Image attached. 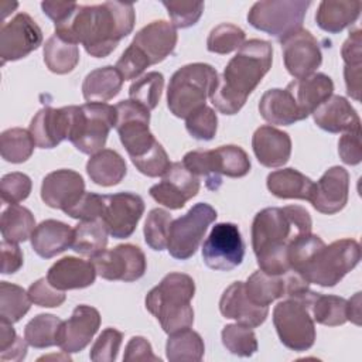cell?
<instances>
[{
	"label": "cell",
	"mask_w": 362,
	"mask_h": 362,
	"mask_svg": "<svg viewBox=\"0 0 362 362\" xmlns=\"http://www.w3.org/2000/svg\"><path fill=\"white\" fill-rule=\"evenodd\" d=\"M219 75L216 69L204 62H194L178 68L167 88V106L170 112L181 119L189 116L194 110L205 106L218 85Z\"/></svg>",
	"instance_id": "cell-5"
},
{
	"label": "cell",
	"mask_w": 362,
	"mask_h": 362,
	"mask_svg": "<svg viewBox=\"0 0 362 362\" xmlns=\"http://www.w3.org/2000/svg\"><path fill=\"white\" fill-rule=\"evenodd\" d=\"M361 8L359 0H322L315 13V23L322 31L337 34L358 20Z\"/></svg>",
	"instance_id": "cell-32"
},
{
	"label": "cell",
	"mask_w": 362,
	"mask_h": 362,
	"mask_svg": "<svg viewBox=\"0 0 362 362\" xmlns=\"http://www.w3.org/2000/svg\"><path fill=\"white\" fill-rule=\"evenodd\" d=\"M219 311L225 318L235 320L250 328L262 325L267 315L269 307L257 305L246 296L245 283L235 281L223 293L219 300Z\"/></svg>",
	"instance_id": "cell-25"
},
{
	"label": "cell",
	"mask_w": 362,
	"mask_h": 362,
	"mask_svg": "<svg viewBox=\"0 0 362 362\" xmlns=\"http://www.w3.org/2000/svg\"><path fill=\"white\" fill-rule=\"evenodd\" d=\"M362 31L359 28L349 33L348 38L342 44L341 55L345 62L344 78L346 93L361 100V76H362Z\"/></svg>",
	"instance_id": "cell-36"
},
{
	"label": "cell",
	"mask_w": 362,
	"mask_h": 362,
	"mask_svg": "<svg viewBox=\"0 0 362 362\" xmlns=\"http://www.w3.org/2000/svg\"><path fill=\"white\" fill-rule=\"evenodd\" d=\"M35 141L30 130L21 127L7 129L0 136V153L1 157L13 164L27 161L35 147Z\"/></svg>",
	"instance_id": "cell-41"
},
{
	"label": "cell",
	"mask_w": 362,
	"mask_h": 362,
	"mask_svg": "<svg viewBox=\"0 0 362 362\" xmlns=\"http://www.w3.org/2000/svg\"><path fill=\"white\" fill-rule=\"evenodd\" d=\"M99 327L100 314L96 308L86 304L76 305L72 315L66 321H62L57 337V345L64 354L81 352L92 341Z\"/></svg>",
	"instance_id": "cell-20"
},
{
	"label": "cell",
	"mask_w": 362,
	"mask_h": 362,
	"mask_svg": "<svg viewBox=\"0 0 362 362\" xmlns=\"http://www.w3.org/2000/svg\"><path fill=\"white\" fill-rule=\"evenodd\" d=\"M28 342L20 338L13 328V324L0 318V359L1 361H23L27 355Z\"/></svg>",
	"instance_id": "cell-51"
},
{
	"label": "cell",
	"mask_w": 362,
	"mask_h": 362,
	"mask_svg": "<svg viewBox=\"0 0 362 362\" xmlns=\"http://www.w3.org/2000/svg\"><path fill=\"white\" fill-rule=\"evenodd\" d=\"M252 148L257 161L267 168L284 165L291 156V139L288 133L264 124L252 136Z\"/></svg>",
	"instance_id": "cell-26"
},
{
	"label": "cell",
	"mask_w": 362,
	"mask_h": 362,
	"mask_svg": "<svg viewBox=\"0 0 362 362\" xmlns=\"http://www.w3.org/2000/svg\"><path fill=\"white\" fill-rule=\"evenodd\" d=\"M361 246L355 239H339L320 246L310 259L297 270L308 284L334 287L345 274L358 266Z\"/></svg>",
	"instance_id": "cell-6"
},
{
	"label": "cell",
	"mask_w": 362,
	"mask_h": 362,
	"mask_svg": "<svg viewBox=\"0 0 362 362\" xmlns=\"http://www.w3.org/2000/svg\"><path fill=\"white\" fill-rule=\"evenodd\" d=\"M27 293H28L31 303H34L38 307H48V308L59 307L66 298L65 291L55 288L48 281L47 277H42V279H38L37 281H34L28 287Z\"/></svg>",
	"instance_id": "cell-56"
},
{
	"label": "cell",
	"mask_w": 362,
	"mask_h": 362,
	"mask_svg": "<svg viewBox=\"0 0 362 362\" xmlns=\"http://www.w3.org/2000/svg\"><path fill=\"white\" fill-rule=\"evenodd\" d=\"M305 290H308V281L294 270L270 274L259 269L245 283V291L250 301L263 307H269L277 298L300 296Z\"/></svg>",
	"instance_id": "cell-15"
},
{
	"label": "cell",
	"mask_w": 362,
	"mask_h": 362,
	"mask_svg": "<svg viewBox=\"0 0 362 362\" xmlns=\"http://www.w3.org/2000/svg\"><path fill=\"white\" fill-rule=\"evenodd\" d=\"M123 76L116 66L106 65L90 71L82 82V95L86 102L106 103L119 95L123 85Z\"/></svg>",
	"instance_id": "cell-33"
},
{
	"label": "cell",
	"mask_w": 362,
	"mask_h": 362,
	"mask_svg": "<svg viewBox=\"0 0 362 362\" xmlns=\"http://www.w3.org/2000/svg\"><path fill=\"white\" fill-rule=\"evenodd\" d=\"M47 279L55 288L62 291L85 288L95 283L96 269L89 260L65 256L48 269Z\"/></svg>",
	"instance_id": "cell-28"
},
{
	"label": "cell",
	"mask_w": 362,
	"mask_h": 362,
	"mask_svg": "<svg viewBox=\"0 0 362 362\" xmlns=\"http://www.w3.org/2000/svg\"><path fill=\"white\" fill-rule=\"evenodd\" d=\"M308 211L300 205L264 208L252 222V247L259 269L270 274L290 272L288 249L301 236L311 233Z\"/></svg>",
	"instance_id": "cell-2"
},
{
	"label": "cell",
	"mask_w": 362,
	"mask_h": 362,
	"mask_svg": "<svg viewBox=\"0 0 362 362\" xmlns=\"http://www.w3.org/2000/svg\"><path fill=\"white\" fill-rule=\"evenodd\" d=\"M216 216V211L209 204L198 202L185 215L173 219L168 233V253L178 260H187L195 255L208 226Z\"/></svg>",
	"instance_id": "cell-11"
},
{
	"label": "cell",
	"mask_w": 362,
	"mask_h": 362,
	"mask_svg": "<svg viewBox=\"0 0 362 362\" xmlns=\"http://www.w3.org/2000/svg\"><path fill=\"white\" fill-rule=\"evenodd\" d=\"M115 127L130 160L147 154L157 143L154 134L148 129L150 110L132 99L120 100L115 105Z\"/></svg>",
	"instance_id": "cell-12"
},
{
	"label": "cell",
	"mask_w": 362,
	"mask_h": 362,
	"mask_svg": "<svg viewBox=\"0 0 362 362\" xmlns=\"http://www.w3.org/2000/svg\"><path fill=\"white\" fill-rule=\"evenodd\" d=\"M164 76L157 71L147 72L141 78H137L129 88V99L140 103L148 110H153L163 93Z\"/></svg>",
	"instance_id": "cell-45"
},
{
	"label": "cell",
	"mask_w": 362,
	"mask_h": 362,
	"mask_svg": "<svg viewBox=\"0 0 362 362\" xmlns=\"http://www.w3.org/2000/svg\"><path fill=\"white\" fill-rule=\"evenodd\" d=\"M267 189L281 199L310 201L314 182L296 168L276 170L267 175Z\"/></svg>",
	"instance_id": "cell-34"
},
{
	"label": "cell",
	"mask_w": 362,
	"mask_h": 362,
	"mask_svg": "<svg viewBox=\"0 0 362 362\" xmlns=\"http://www.w3.org/2000/svg\"><path fill=\"white\" fill-rule=\"evenodd\" d=\"M31 178L24 173H8L1 177L0 195L10 205L24 201L31 192Z\"/></svg>",
	"instance_id": "cell-53"
},
{
	"label": "cell",
	"mask_w": 362,
	"mask_h": 362,
	"mask_svg": "<svg viewBox=\"0 0 362 362\" xmlns=\"http://www.w3.org/2000/svg\"><path fill=\"white\" fill-rule=\"evenodd\" d=\"M204 339L189 328L168 335L165 355L171 362H198L204 358Z\"/></svg>",
	"instance_id": "cell-38"
},
{
	"label": "cell",
	"mask_w": 362,
	"mask_h": 362,
	"mask_svg": "<svg viewBox=\"0 0 362 362\" xmlns=\"http://www.w3.org/2000/svg\"><path fill=\"white\" fill-rule=\"evenodd\" d=\"M132 163L141 174L147 177H163L171 167L168 154L158 141L147 154L139 158H133Z\"/></svg>",
	"instance_id": "cell-54"
},
{
	"label": "cell",
	"mask_w": 362,
	"mask_h": 362,
	"mask_svg": "<svg viewBox=\"0 0 362 362\" xmlns=\"http://www.w3.org/2000/svg\"><path fill=\"white\" fill-rule=\"evenodd\" d=\"M35 229V218L30 209L18 204L8 205L0 218L3 239L10 242H24L31 238Z\"/></svg>",
	"instance_id": "cell-40"
},
{
	"label": "cell",
	"mask_w": 362,
	"mask_h": 362,
	"mask_svg": "<svg viewBox=\"0 0 362 362\" xmlns=\"http://www.w3.org/2000/svg\"><path fill=\"white\" fill-rule=\"evenodd\" d=\"M177 28L165 21L156 20L144 25L129 44L147 64L156 65L173 54L177 45Z\"/></svg>",
	"instance_id": "cell-21"
},
{
	"label": "cell",
	"mask_w": 362,
	"mask_h": 362,
	"mask_svg": "<svg viewBox=\"0 0 362 362\" xmlns=\"http://www.w3.org/2000/svg\"><path fill=\"white\" fill-rule=\"evenodd\" d=\"M245 257V242L238 225L219 222L212 226L202 245L204 263L214 270L229 272Z\"/></svg>",
	"instance_id": "cell-13"
},
{
	"label": "cell",
	"mask_w": 362,
	"mask_h": 362,
	"mask_svg": "<svg viewBox=\"0 0 362 362\" xmlns=\"http://www.w3.org/2000/svg\"><path fill=\"white\" fill-rule=\"evenodd\" d=\"M1 273L13 274L23 266V252L16 242L3 239L1 245Z\"/></svg>",
	"instance_id": "cell-59"
},
{
	"label": "cell",
	"mask_w": 362,
	"mask_h": 362,
	"mask_svg": "<svg viewBox=\"0 0 362 362\" xmlns=\"http://www.w3.org/2000/svg\"><path fill=\"white\" fill-rule=\"evenodd\" d=\"M72 120L68 140L83 154L103 150L109 132L116 124V109L109 103L88 102L71 105Z\"/></svg>",
	"instance_id": "cell-9"
},
{
	"label": "cell",
	"mask_w": 362,
	"mask_h": 362,
	"mask_svg": "<svg viewBox=\"0 0 362 362\" xmlns=\"http://www.w3.org/2000/svg\"><path fill=\"white\" fill-rule=\"evenodd\" d=\"M44 62L47 68L58 75L69 74L79 62V48L52 34L44 44Z\"/></svg>",
	"instance_id": "cell-39"
},
{
	"label": "cell",
	"mask_w": 362,
	"mask_h": 362,
	"mask_svg": "<svg viewBox=\"0 0 362 362\" xmlns=\"http://www.w3.org/2000/svg\"><path fill=\"white\" fill-rule=\"evenodd\" d=\"M349 174L344 167L334 165L314 182L310 198L311 205L321 214L334 215L342 211L348 202Z\"/></svg>",
	"instance_id": "cell-22"
},
{
	"label": "cell",
	"mask_w": 362,
	"mask_h": 362,
	"mask_svg": "<svg viewBox=\"0 0 362 362\" xmlns=\"http://www.w3.org/2000/svg\"><path fill=\"white\" fill-rule=\"evenodd\" d=\"M315 291L310 288L298 297H286L273 310V324L280 342L296 352L308 351L315 342V325L310 304Z\"/></svg>",
	"instance_id": "cell-7"
},
{
	"label": "cell",
	"mask_w": 362,
	"mask_h": 362,
	"mask_svg": "<svg viewBox=\"0 0 362 362\" xmlns=\"http://www.w3.org/2000/svg\"><path fill=\"white\" fill-rule=\"evenodd\" d=\"M31 300L28 293L8 281L0 283V318L11 324L18 322L30 310Z\"/></svg>",
	"instance_id": "cell-44"
},
{
	"label": "cell",
	"mask_w": 362,
	"mask_h": 362,
	"mask_svg": "<svg viewBox=\"0 0 362 362\" xmlns=\"http://www.w3.org/2000/svg\"><path fill=\"white\" fill-rule=\"evenodd\" d=\"M310 6L308 0L256 1L247 13V21L253 28L283 41L301 28Z\"/></svg>",
	"instance_id": "cell-10"
},
{
	"label": "cell",
	"mask_w": 362,
	"mask_h": 362,
	"mask_svg": "<svg viewBox=\"0 0 362 362\" xmlns=\"http://www.w3.org/2000/svg\"><path fill=\"white\" fill-rule=\"evenodd\" d=\"M272 61L273 47L269 41L257 38L245 41L229 59L209 96L215 109L229 116L238 113L272 68Z\"/></svg>",
	"instance_id": "cell-3"
},
{
	"label": "cell",
	"mask_w": 362,
	"mask_h": 362,
	"mask_svg": "<svg viewBox=\"0 0 362 362\" xmlns=\"http://www.w3.org/2000/svg\"><path fill=\"white\" fill-rule=\"evenodd\" d=\"M184 167L194 175L204 177L211 191L222 184V175L230 178L245 177L250 171V160L246 151L235 144L221 146L214 150H194L184 156Z\"/></svg>",
	"instance_id": "cell-8"
},
{
	"label": "cell",
	"mask_w": 362,
	"mask_h": 362,
	"mask_svg": "<svg viewBox=\"0 0 362 362\" xmlns=\"http://www.w3.org/2000/svg\"><path fill=\"white\" fill-rule=\"evenodd\" d=\"M42 44L40 25L27 13L16 14L4 23L0 30V57L1 65L7 61L25 58Z\"/></svg>",
	"instance_id": "cell-16"
},
{
	"label": "cell",
	"mask_w": 362,
	"mask_h": 362,
	"mask_svg": "<svg viewBox=\"0 0 362 362\" xmlns=\"http://www.w3.org/2000/svg\"><path fill=\"white\" fill-rule=\"evenodd\" d=\"M96 274L105 280L119 281H136L144 276L147 269V260L143 250L130 243L117 245L113 249L103 250L99 255L90 257Z\"/></svg>",
	"instance_id": "cell-14"
},
{
	"label": "cell",
	"mask_w": 362,
	"mask_h": 362,
	"mask_svg": "<svg viewBox=\"0 0 362 362\" xmlns=\"http://www.w3.org/2000/svg\"><path fill=\"white\" fill-rule=\"evenodd\" d=\"M134 21L136 14L132 3L78 4L68 20L55 24L54 34L68 42L82 44L90 57L105 58L116 49L122 38L133 31Z\"/></svg>",
	"instance_id": "cell-1"
},
{
	"label": "cell",
	"mask_w": 362,
	"mask_h": 362,
	"mask_svg": "<svg viewBox=\"0 0 362 362\" xmlns=\"http://www.w3.org/2000/svg\"><path fill=\"white\" fill-rule=\"evenodd\" d=\"M30 240L40 257L51 259L72 246L74 229L61 221L45 219L35 226Z\"/></svg>",
	"instance_id": "cell-30"
},
{
	"label": "cell",
	"mask_w": 362,
	"mask_h": 362,
	"mask_svg": "<svg viewBox=\"0 0 362 362\" xmlns=\"http://www.w3.org/2000/svg\"><path fill=\"white\" fill-rule=\"evenodd\" d=\"M62 320L52 314H38L24 328V338L33 348H49L57 345V337Z\"/></svg>",
	"instance_id": "cell-43"
},
{
	"label": "cell",
	"mask_w": 362,
	"mask_h": 362,
	"mask_svg": "<svg viewBox=\"0 0 362 362\" xmlns=\"http://www.w3.org/2000/svg\"><path fill=\"white\" fill-rule=\"evenodd\" d=\"M346 305L348 300H345L344 297L315 293L310 304V313L313 315V320L317 321L318 324L337 327L348 321Z\"/></svg>",
	"instance_id": "cell-42"
},
{
	"label": "cell",
	"mask_w": 362,
	"mask_h": 362,
	"mask_svg": "<svg viewBox=\"0 0 362 362\" xmlns=\"http://www.w3.org/2000/svg\"><path fill=\"white\" fill-rule=\"evenodd\" d=\"M105 209L102 221L107 232L115 239L129 238L144 212V201L140 195L133 192H117L103 195Z\"/></svg>",
	"instance_id": "cell-18"
},
{
	"label": "cell",
	"mask_w": 362,
	"mask_h": 362,
	"mask_svg": "<svg viewBox=\"0 0 362 362\" xmlns=\"http://www.w3.org/2000/svg\"><path fill=\"white\" fill-rule=\"evenodd\" d=\"M199 178L188 171L182 163H171L168 171L158 184L150 188V197L170 209H181L187 201L199 191Z\"/></svg>",
	"instance_id": "cell-19"
},
{
	"label": "cell",
	"mask_w": 362,
	"mask_h": 362,
	"mask_svg": "<svg viewBox=\"0 0 362 362\" xmlns=\"http://www.w3.org/2000/svg\"><path fill=\"white\" fill-rule=\"evenodd\" d=\"M338 154L348 165H356L362 160L361 130L345 132L338 141Z\"/></svg>",
	"instance_id": "cell-57"
},
{
	"label": "cell",
	"mask_w": 362,
	"mask_h": 362,
	"mask_svg": "<svg viewBox=\"0 0 362 362\" xmlns=\"http://www.w3.org/2000/svg\"><path fill=\"white\" fill-rule=\"evenodd\" d=\"M185 129L197 140H212L218 129V117L212 107L201 106L185 117Z\"/></svg>",
	"instance_id": "cell-49"
},
{
	"label": "cell",
	"mask_w": 362,
	"mask_h": 362,
	"mask_svg": "<svg viewBox=\"0 0 362 362\" xmlns=\"http://www.w3.org/2000/svg\"><path fill=\"white\" fill-rule=\"evenodd\" d=\"M123 334L116 328H106L90 348L89 358L93 362H113L117 358Z\"/></svg>",
	"instance_id": "cell-52"
},
{
	"label": "cell",
	"mask_w": 362,
	"mask_h": 362,
	"mask_svg": "<svg viewBox=\"0 0 362 362\" xmlns=\"http://www.w3.org/2000/svg\"><path fill=\"white\" fill-rule=\"evenodd\" d=\"M85 192L82 175L74 170H57L47 174L41 184V199L54 209L65 211Z\"/></svg>",
	"instance_id": "cell-24"
},
{
	"label": "cell",
	"mask_w": 362,
	"mask_h": 362,
	"mask_svg": "<svg viewBox=\"0 0 362 362\" xmlns=\"http://www.w3.org/2000/svg\"><path fill=\"white\" fill-rule=\"evenodd\" d=\"M86 173L95 184L112 187L124 178L127 167L124 158L117 151L103 148L90 156L86 163Z\"/></svg>",
	"instance_id": "cell-35"
},
{
	"label": "cell",
	"mask_w": 362,
	"mask_h": 362,
	"mask_svg": "<svg viewBox=\"0 0 362 362\" xmlns=\"http://www.w3.org/2000/svg\"><path fill=\"white\" fill-rule=\"evenodd\" d=\"M280 42L284 66L293 78L303 79L315 74L322 62V54L317 38L308 30L300 28Z\"/></svg>",
	"instance_id": "cell-17"
},
{
	"label": "cell",
	"mask_w": 362,
	"mask_h": 362,
	"mask_svg": "<svg viewBox=\"0 0 362 362\" xmlns=\"http://www.w3.org/2000/svg\"><path fill=\"white\" fill-rule=\"evenodd\" d=\"M287 88L291 90L303 115L308 117L320 105L332 96L334 82L328 75L317 72L303 79H294Z\"/></svg>",
	"instance_id": "cell-31"
},
{
	"label": "cell",
	"mask_w": 362,
	"mask_h": 362,
	"mask_svg": "<svg viewBox=\"0 0 362 362\" xmlns=\"http://www.w3.org/2000/svg\"><path fill=\"white\" fill-rule=\"evenodd\" d=\"M315 124L328 133L361 130V119L354 106L339 95H332L314 112Z\"/></svg>",
	"instance_id": "cell-27"
},
{
	"label": "cell",
	"mask_w": 362,
	"mask_h": 362,
	"mask_svg": "<svg viewBox=\"0 0 362 362\" xmlns=\"http://www.w3.org/2000/svg\"><path fill=\"white\" fill-rule=\"evenodd\" d=\"M173 218L168 211L154 208L148 212L144 222V240L153 250H164L168 245V233Z\"/></svg>",
	"instance_id": "cell-48"
},
{
	"label": "cell",
	"mask_w": 362,
	"mask_h": 362,
	"mask_svg": "<svg viewBox=\"0 0 362 362\" xmlns=\"http://www.w3.org/2000/svg\"><path fill=\"white\" fill-rule=\"evenodd\" d=\"M78 3L74 1H42L41 8L44 14L54 21V24L64 23L76 10Z\"/></svg>",
	"instance_id": "cell-60"
},
{
	"label": "cell",
	"mask_w": 362,
	"mask_h": 362,
	"mask_svg": "<svg viewBox=\"0 0 362 362\" xmlns=\"http://www.w3.org/2000/svg\"><path fill=\"white\" fill-rule=\"evenodd\" d=\"M105 209V198L103 195L95 192H83V195L68 209L64 212L79 221H90V219H102V214Z\"/></svg>",
	"instance_id": "cell-55"
},
{
	"label": "cell",
	"mask_w": 362,
	"mask_h": 362,
	"mask_svg": "<svg viewBox=\"0 0 362 362\" xmlns=\"http://www.w3.org/2000/svg\"><path fill=\"white\" fill-rule=\"evenodd\" d=\"M71 106L59 109L45 106L35 113L30 123V133L40 148H54L68 140L71 130Z\"/></svg>",
	"instance_id": "cell-23"
},
{
	"label": "cell",
	"mask_w": 362,
	"mask_h": 362,
	"mask_svg": "<svg viewBox=\"0 0 362 362\" xmlns=\"http://www.w3.org/2000/svg\"><path fill=\"white\" fill-rule=\"evenodd\" d=\"M123 361H126V362H146V361L160 362L161 359L157 355H154L150 342L144 337H132L126 345Z\"/></svg>",
	"instance_id": "cell-58"
},
{
	"label": "cell",
	"mask_w": 362,
	"mask_h": 362,
	"mask_svg": "<svg viewBox=\"0 0 362 362\" xmlns=\"http://www.w3.org/2000/svg\"><path fill=\"white\" fill-rule=\"evenodd\" d=\"M246 41L245 31L230 23H222L211 30L206 40V49L214 54H229L239 49Z\"/></svg>",
	"instance_id": "cell-47"
},
{
	"label": "cell",
	"mask_w": 362,
	"mask_h": 362,
	"mask_svg": "<svg viewBox=\"0 0 362 362\" xmlns=\"http://www.w3.org/2000/svg\"><path fill=\"white\" fill-rule=\"evenodd\" d=\"M195 283L185 273H168L146 296V308L156 317L165 334H173L194 324L191 300Z\"/></svg>",
	"instance_id": "cell-4"
},
{
	"label": "cell",
	"mask_w": 362,
	"mask_h": 362,
	"mask_svg": "<svg viewBox=\"0 0 362 362\" xmlns=\"http://www.w3.org/2000/svg\"><path fill=\"white\" fill-rule=\"evenodd\" d=\"M259 113L266 122L277 126H290L307 119L288 88L266 90L259 100Z\"/></svg>",
	"instance_id": "cell-29"
},
{
	"label": "cell",
	"mask_w": 362,
	"mask_h": 362,
	"mask_svg": "<svg viewBox=\"0 0 362 362\" xmlns=\"http://www.w3.org/2000/svg\"><path fill=\"white\" fill-rule=\"evenodd\" d=\"M223 346L233 355L252 356L257 351V339L253 329L243 324H228L221 332Z\"/></svg>",
	"instance_id": "cell-46"
},
{
	"label": "cell",
	"mask_w": 362,
	"mask_h": 362,
	"mask_svg": "<svg viewBox=\"0 0 362 362\" xmlns=\"http://www.w3.org/2000/svg\"><path fill=\"white\" fill-rule=\"evenodd\" d=\"M346 314L348 321L361 325V293H355V296L351 300H348Z\"/></svg>",
	"instance_id": "cell-61"
},
{
	"label": "cell",
	"mask_w": 362,
	"mask_h": 362,
	"mask_svg": "<svg viewBox=\"0 0 362 362\" xmlns=\"http://www.w3.org/2000/svg\"><path fill=\"white\" fill-rule=\"evenodd\" d=\"M163 6L167 8V13L171 18V24L175 28H188L195 25L202 16L204 3L202 1H163Z\"/></svg>",
	"instance_id": "cell-50"
},
{
	"label": "cell",
	"mask_w": 362,
	"mask_h": 362,
	"mask_svg": "<svg viewBox=\"0 0 362 362\" xmlns=\"http://www.w3.org/2000/svg\"><path fill=\"white\" fill-rule=\"evenodd\" d=\"M107 235V228L100 218L81 221L74 228V242L71 247L82 256L93 257L106 249Z\"/></svg>",
	"instance_id": "cell-37"
}]
</instances>
